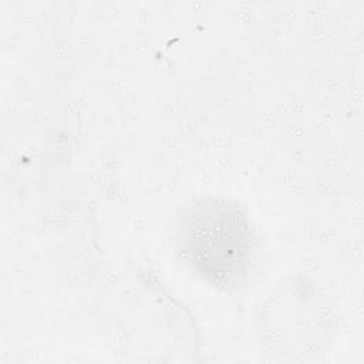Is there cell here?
<instances>
[{"label":"cell","instance_id":"cell-1","mask_svg":"<svg viewBox=\"0 0 364 364\" xmlns=\"http://www.w3.org/2000/svg\"><path fill=\"white\" fill-rule=\"evenodd\" d=\"M205 216L198 215L195 219L189 252L196 256L195 259L205 267L206 273L230 276L239 272L247 243L246 228L239 215L225 212L222 206L218 215L210 208L209 215Z\"/></svg>","mask_w":364,"mask_h":364}]
</instances>
